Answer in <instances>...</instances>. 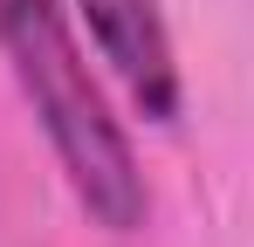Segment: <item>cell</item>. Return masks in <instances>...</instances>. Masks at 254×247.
<instances>
[{
	"label": "cell",
	"mask_w": 254,
	"mask_h": 247,
	"mask_svg": "<svg viewBox=\"0 0 254 247\" xmlns=\"http://www.w3.org/2000/svg\"><path fill=\"white\" fill-rule=\"evenodd\" d=\"M0 55H7L28 110L42 124L76 206L103 234H137L151 213V192H144L137 151H130L124 124L110 117L62 7L55 0H0Z\"/></svg>",
	"instance_id": "cell-1"
},
{
	"label": "cell",
	"mask_w": 254,
	"mask_h": 247,
	"mask_svg": "<svg viewBox=\"0 0 254 247\" xmlns=\"http://www.w3.org/2000/svg\"><path fill=\"white\" fill-rule=\"evenodd\" d=\"M76 21L89 28L96 55L110 62V76L124 82L137 117L144 124L179 117V55H172L158 0H76Z\"/></svg>",
	"instance_id": "cell-2"
}]
</instances>
